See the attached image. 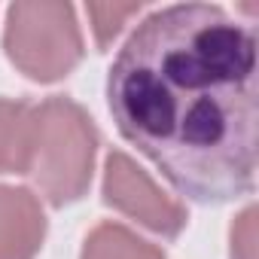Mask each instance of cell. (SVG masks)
Returning <instances> with one entry per match:
<instances>
[{"label":"cell","mask_w":259,"mask_h":259,"mask_svg":"<svg viewBox=\"0 0 259 259\" xmlns=\"http://www.w3.org/2000/svg\"><path fill=\"white\" fill-rule=\"evenodd\" d=\"M46 235L40 201L28 189L0 186V259H34Z\"/></svg>","instance_id":"5b68a950"},{"label":"cell","mask_w":259,"mask_h":259,"mask_svg":"<svg viewBox=\"0 0 259 259\" xmlns=\"http://www.w3.org/2000/svg\"><path fill=\"white\" fill-rule=\"evenodd\" d=\"M34 135V107L22 101H0V174H25Z\"/></svg>","instance_id":"8992f818"},{"label":"cell","mask_w":259,"mask_h":259,"mask_svg":"<svg viewBox=\"0 0 259 259\" xmlns=\"http://www.w3.org/2000/svg\"><path fill=\"white\" fill-rule=\"evenodd\" d=\"M110 113L183 195L232 201L256 171V40L220 7L144 19L107 79Z\"/></svg>","instance_id":"6da1fadb"},{"label":"cell","mask_w":259,"mask_h":259,"mask_svg":"<svg viewBox=\"0 0 259 259\" xmlns=\"http://www.w3.org/2000/svg\"><path fill=\"white\" fill-rule=\"evenodd\" d=\"M232 259H256V210L247 207L232 226Z\"/></svg>","instance_id":"9c48e42d"},{"label":"cell","mask_w":259,"mask_h":259,"mask_svg":"<svg viewBox=\"0 0 259 259\" xmlns=\"http://www.w3.org/2000/svg\"><path fill=\"white\" fill-rule=\"evenodd\" d=\"M138 10H141L138 4H125V7H119V4H92V7H89V16L95 19V37H98V46H107V43L122 31L125 19H128V16H135Z\"/></svg>","instance_id":"ba28073f"},{"label":"cell","mask_w":259,"mask_h":259,"mask_svg":"<svg viewBox=\"0 0 259 259\" xmlns=\"http://www.w3.org/2000/svg\"><path fill=\"white\" fill-rule=\"evenodd\" d=\"M104 198L125 217L138 220L141 226L174 238L186 226V210L168 198L125 153H110L107 156V171H104Z\"/></svg>","instance_id":"277c9868"},{"label":"cell","mask_w":259,"mask_h":259,"mask_svg":"<svg viewBox=\"0 0 259 259\" xmlns=\"http://www.w3.org/2000/svg\"><path fill=\"white\" fill-rule=\"evenodd\" d=\"M98 135L92 119L67 98H49L34 107V135L25 174L52 204L76 201L92 183Z\"/></svg>","instance_id":"7a4b0ae2"},{"label":"cell","mask_w":259,"mask_h":259,"mask_svg":"<svg viewBox=\"0 0 259 259\" xmlns=\"http://www.w3.org/2000/svg\"><path fill=\"white\" fill-rule=\"evenodd\" d=\"M4 46L10 61L40 82L61 79L82 58V34L67 4L10 7Z\"/></svg>","instance_id":"3957f363"},{"label":"cell","mask_w":259,"mask_h":259,"mask_svg":"<svg viewBox=\"0 0 259 259\" xmlns=\"http://www.w3.org/2000/svg\"><path fill=\"white\" fill-rule=\"evenodd\" d=\"M82 259H165V253L128 232L125 226L104 223L85 238Z\"/></svg>","instance_id":"52a82bcc"}]
</instances>
